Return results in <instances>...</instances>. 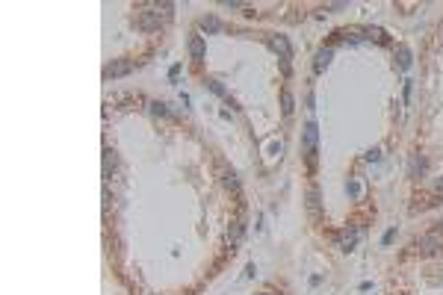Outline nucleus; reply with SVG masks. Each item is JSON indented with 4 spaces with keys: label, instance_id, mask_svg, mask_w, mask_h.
Segmentation results:
<instances>
[{
    "label": "nucleus",
    "instance_id": "18",
    "mask_svg": "<svg viewBox=\"0 0 443 295\" xmlns=\"http://www.w3.org/2000/svg\"><path fill=\"white\" fill-rule=\"evenodd\" d=\"M210 89H213L216 95H224V89H222V83H216V80H210Z\"/></svg>",
    "mask_w": 443,
    "mask_h": 295
},
{
    "label": "nucleus",
    "instance_id": "13",
    "mask_svg": "<svg viewBox=\"0 0 443 295\" xmlns=\"http://www.w3.org/2000/svg\"><path fill=\"white\" fill-rule=\"evenodd\" d=\"M308 210H310V213H316V210H319V189H316V186H310V189H308Z\"/></svg>",
    "mask_w": 443,
    "mask_h": 295
},
{
    "label": "nucleus",
    "instance_id": "11",
    "mask_svg": "<svg viewBox=\"0 0 443 295\" xmlns=\"http://www.w3.org/2000/svg\"><path fill=\"white\" fill-rule=\"evenodd\" d=\"M219 174H222V183H224L228 189H234V192H236V186H240V183H236V174H234L230 168H219Z\"/></svg>",
    "mask_w": 443,
    "mask_h": 295
},
{
    "label": "nucleus",
    "instance_id": "6",
    "mask_svg": "<svg viewBox=\"0 0 443 295\" xmlns=\"http://www.w3.org/2000/svg\"><path fill=\"white\" fill-rule=\"evenodd\" d=\"M316 139H319V127L310 121V124L304 127V154H314V151H316Z\"/></svg>",
    "mask_w": 443,
    "mask_h": 295
},
{
    "label": "nucleus",
    "instance_id": "7",
    "mask_svg": "<svg viewBox=\"0 0 443 295\" xmlns=\"http://www.w3.org/2000/svg\"><path fill=\"white\" fill-rule=\"evenodd\" d=\"M331 56H334V47H322L316 53V62H314V71L316 74H322L325 68H328V62H331Z\"/></svg>",
    "mask_w": 443,
    "mask_h": 295
},
{
    "label": "nucleus",
    "instance_id": "5",
    "mask_svg": "<svg viewBox=\"0 0 443 295\" xmlns=\"http://www.w3.org/2000/svg\"><path fill=\"white\" fill-rule=\"evenodd\" d=\"M242 233H246V222L242 219H234L230 228H228V245H240L242 242Z\"/></svg>",
    "mask_w": 443,
    "mask_h": 295
},
{
    "label": "nucleus",
    "instance_id": "4",
    "mask_svg": "<svg viewBox=\"0 0 443 295\" xmlns=\"http://www.w3.org/2000/svg\"><path fill=\"white\" fill-rule=\"evenodd\" d=\"M358 236H360V230H358V228L343 230V233L337 236V245H340V251H352V248L358 245Z\"/></svg>",
    "mask_w": 443,
    "mask_h": 295
},
{
    "label": "nucleus",
    "instance_id": "9",
    "mask_svg": "<svg viewBox=\"0 0 443 295\" xmlns=\"http://www.w3.org/2000/svg\"><path fill=\"white\" fill-rule=\"evenodd\" d=\"M204 38L201 35H192L190 38V53H192V59H204Z\"/></svg>",
    "mask_w": 443,
    "mask_h": 295
},
{
    "label": "nucleus",
    "instance_id": "14",
    "mask_svg": "<svg viewBox=\"0 0 443 295\" xmlns=\"http://www.w3.org/2000/svg\"><path fill=\"white\" fill-rule=\"evenodd\" d=\"M399 65L402 68L411 65V50H408V47H399Z\"/></svg>",
    "mask_w": 443,
    "mask_h": 295
},
{
    "label": "nucleus",
    "instance_id": "8",
    "mask_svg": "<svg viewBox=\"0 0 443 295\" xmlns=\"http://www.w3.org/2000/svg\"><path fill=\"white\" fill-rule=\"evenodd\" d=\"M133 71V62H112V65H106V77H124V74H130Z\"/></svg>",
    "mask_w": 443,
    "mask_h": 295
},
{
    "label": "nucleus",
    "instance_id": "10",
    "mask_svg": "<svg viewBox=\"0 0 443 295\" xmlns=\"http://www.w3.org/2000/svg\"><path fill=\"white\" fill-rule=\"evenodd\" d=\"M112 168H116V154H112V148H104V177H110Z\"/></svg>",
    "mask_w": 443,
    "mask_h": 295
},
{
    "label": "nucleus",
    "instance_id": "15",
    "mask_svg": "<svg viewBox=\"0 0 443 295\" xmlns=\"http://www.w3.org/2000/svg\"><path fill=\"white\" fill-rule=\"evenodd\" d=\"M281 103H284V115L292 112V95L290 92H281Z\"/></svg>",
    "mask_w": 443,
    "mask_h": 295
},
{
    "label": "nucleus",
    "instance_id": "12",
    "mask_svg": "<svg viewBox=\"0 0 443 295\" xmlns=\"http://www.w3.org/2000/svg\"><path fill=\"white\" fill-rule=\"evenodd\" d=\"M204 33H216L219 30V18H213V15H207V18H201V24H198Z\"/></svg>",
    "mask_w": 443,
    "mask_h": 295
},
{
    "label": "nucleus",
    "instance_id": "17",
    "mask_svg": "<svg viewBox=\"0 0 443 295\" xmlns=\"http://www.w3.org/2000/svg\"><path fill=\"white\" fill-rule=\"evenodd\" d=\"M393 236H396V230L390 228L387 233H384V239H381V242H384V245H390V242H393Z\"/></svg>",
    "mask_w": 443,
    "mask_h": 295
},
{
    "label": "nucleus",
    "instance_id": "2",
    "mask_svg": "<svg viewBox=\"0 0 443 295\" xmlns=\"http://www.w3.org/2000/svg\"><path fill=\"white\" fill-rule=\"evenodd\" d=\"M166 15H168V12H160V3H157L151 12H142V15H139V27H142V30H157L160 24L166 21Z\"/></svg>",
    "mask_w": 443,
    "mask_h": 295
},
{
    "label": "nucleus",
    "instance_id": "16",
    "mask_svg": "<svg viewBox=\"0 0 443 295\" xmlns=\"http://www.w3.org/2000/svg\"><path fill=\"white\" fill-rule=\"evenodd\" d=\"M348 195H352V198H358V195H360V186H358V183H354V180H352V183H348Z\"/></svg>",
    "mask_w": 443,
    "mask_h": 295
},
{
    "label": "nucleus",
    "instance_id": "19",
    "mask_svg": "<svg viewBox=\"0 0 443 295\" xmlns=\"http://www.w3.org/2000/svg\"><path fill=\"white\" fill-rule=\"evenodd\" d=\"M151 106H154V112H157V115H166V112H168V109H166V103H151Z\"/></svg>",
    "mask_w": 443,
    "mask_h": 295
},
{
    "label": "nucleus",
    "instance_id": "3",
    "mask_svg": "<svg viewBox=\"0 0 443 295\" xmlns=\"http://www.w3.org/2000/svg\"><path fill=\"white\" fill-rule=\"evenodd\" d=\"M269 47L281 56V59H290L292 56V47H290V41H286V35H269Z\"/></svg>",
    "mask_w": 443,
    "mask_h": 295
},
{
    "label": "nucleus",
    "instance_id": "20",
    "mask_svg": "<svg viewBox=\"0 0 443 295\" xmlns=\"http://www.w3.org/2000/svg\"><path fill=\"white\" fill-rule=\"evenodd\" d=\"M438 192H443V177L438 180Z\"/></svg>",
    "mask_w": 443,
    "mask_h": 295
},
{
    "label": "nucleus",
    "instance_id": "1",
    "mask_svg": "<svg viewBox=\"0 0 443 295\" xmlns=\"http://www.w3.org/2000/svg\"><path fill=\"white\" fill-rule=\"evenodd\" d=\"M440 248H443V236L438 230L416 239V251H420V254H434V251H440Z\"/></svg>",
    "mask_w": 443,
    "mask_h": 295
}]
</instances>
